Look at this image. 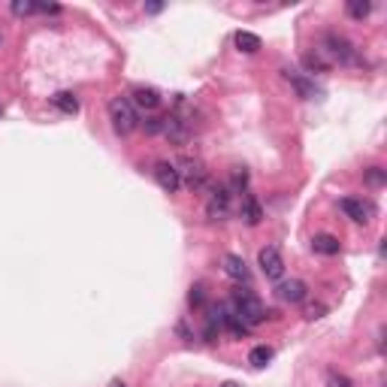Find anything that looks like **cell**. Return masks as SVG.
Returning a JSON list of instances; mask_svg holds the SVG:
<instances>
[{
    "mask_svg": "<svg viewBox=\"0 0 387 387\" xmlns=\"http://www.w3.org/2000/svg\"><path fill=\"white\" fill-rule=\"evenodd\" d=\"M0 116H4V109H0Z\"/></svg>",
    "mask_w": 387,
    "mask_h": 387,
    "instance_id": "28",
    "label": "cell"
},
{
    "mask_svg": "<svg viewBox=\"0 0 387 387\" xmlns=\"http://www.w3.org/2000/svg\"><path fill=\"white\" fill-rule=\"evenodd\" d=\"M224 387H236V384H233V381H227V384H224Z\"/></svg>",
    "mask_w": 387,
    "mask_h": 387,
    "instance_id": "27",
    "label": "cell"
},
{
    "mask_svg": "<svg viewBox=\"0 0 387 387\" xmlns=\"http://www.w3.org/2000/svg\"><path fill=\"white\" fill-rule=\"evenodd\" d=\"M324 58L330 64H342V67H363V58L360 52L354 49V43L345 40L342 33H327L324 37V45H321Z\"/></svg>",
    "mask_w": 387,
    "mask_h": 387,
    "instance_id": "1",
    "label": "cell"
},
{
    "mask_svg": "<svg viewBox=\"0 0 387 387\" xmlns=\"http://www.w3.org/2000/svg\"><path fill=\"white\" fill-rule=\"evenodd\" d=\"M109 387H124V384H121V381H112V384H109Z\"/></svg>",
    "mask_w": 387,
    "mask_h": 387,
    "instance_id": "26",
    "label": "cell"
},
{
    "mask_svg": "<svg viewBox=\"0 0 387 387\" xmlns=\"http://www.w3.org/2000/svg\"><path fill=\"white\" fill-rule=\"evenodd\" d=\"M281 73H284V79H288V82H291L293 88H297V94H300V97H305V100H315L318 94H321V88H318L309 76H303L300 70H291V67H284Z\"/></svg>",
    "mask_w": 387,
    "mask_h": 387,
    "instance_id": "8",
    "label": "cell"
},
{
    "mask_svg": "<svg viewBox=\"0 0 387 387\" xmlns=\"http://www.w3.org/2000/svg\"><path fill=\"white\" fill-rule=\"evenodd\" d=\"M142 128H145V133H161L164 130V116H149L142 121Z\"/></svg>",
    "mask_w": 387,
    "mask_h": 387,
    "instance_id": "20",
    "label": "cell"
},
{
    "mask_svg": "<svg viewBox=\"0 0 387 387\" xmlns=\"http://www.w3.org/2000/svg\"><path fill=\"white\" fill-rule=\"evenodd\" d=\"M164 9V4H145V13H152V16H157Z\"/></svg>",
    "mask_w": 387,
    "mask_h": 387,
    "instance_id": "25",
    "label": "cell"
},
{
    "mask_svg": "<svg viewBox=\"0 0 387 387\" xmlns=\"http://www.w3.org/2000/svg\"><path fill=\"white\" fill-rule=\"evenodd\" d=\"M0 43H4V40H0Z\"/></svg>",
    "mask_w": 387,
    "mask_h": 387,
    "instance_id": "29",
    "label": "cell"
},
{
    "mask_svg": "<svg viewBox=\"0 0 387 387\" xmlns=\"http://www.w3.org/2000/svg\"><path fill=\"white\" fill-rule=\"evenodd\" d=\"M305 281H300V279H291V281H284V284H279V297L284 300V303H303L305 300Z\"/></svg>",
    "mask_w": 387,
    "mask_h": 387,
    "instance_id": "12",
    "label": "cell"
},
{
    "mask_svg": "<svg viewBox=\"0 0 387 387\" xmlns=\"http://www.w3.org/2000/svg\"><path fill=\"white\" fill-rule=\"evenodd\" d=\"M52 103H55V109H61L64 116H76L79 112V100L73 91H58V94L52 97Z\"/></svg>",
    "mask_w": 387,
    "mask_h": 387,
    "instance_id": "15",
    "label": "cell"
},
{
    "mask_svg": "<svg viewBox=\"0 0 387 387\" xmlns=\"http://www.w3.org/2000/svg\"><path fill=\"white\" fill-rule=\"evenodd\" d=\"M206 212H209L212 221H224L227 215L233 212V194H230V188H227V185L212 188L209 191V200H206Z\"/></svg>",
    "mask_w": 387,
    "mask_h": 387,
    "instance_id": "5",
    "label": "cell"
},
{
    "mask_svg": "<svg viewBox=\"0 0 387 387\" xmlns=\"http://www.w3.org/2000/svg\"><path fill=\"white\" fill-rule=\"evenodd\" d=\"M330 384H333V387H354V384H351V381L345 378V375H336V372L330 375Z\"/></svg>",
    "mask_w": 387,
    "mask_h": 387,
    "instance_id": "23",
    "label": "cell"
},
{
    "mask_svg": "<svg viewBox=\"0 0 387 387\" xmlns=\"http://www.w3.org/2000/svg\"><path fill=\"white\" fill-rule=\"evenodd\" d=\"M155 181H157V185H161L167 194H176V191L181 188L176 167L169 164V161H157V164H155Z\"/></svg>",
    "mask_w": 387,
    "mask_h": 387,
    "instance_id": "9",
    "label": "cell"
},
{
    "mask_svg": "<svg viewBox=\"0 0 387 387\" xmlns=\"http://www.w3.org/2000/svg\"><path fill=\"white\" fill-rule=\"evenodd\" d=\"M13 13H16V16H33V13H37V4H21V0H16V4H13Z\"/></svg>",
    "mask_w": 387,
    "mask_h": 387,
    "instance_id": "22",
    "label": "cell"
},
{
    "mask_svg": "<svg viewBox=\"0 0 387 387\" xmlns=\"http://www.w3.org/2000/svg\"><path fill=\"white\" fill-rule=\"evenodd\" d=\"M339 206H342V212L348 215L351 221H357V224H366L372 215H375V206L369 200H360V197H342L339 200Z\"/></svg>",
    "mask_w": 387,
    "mask_h": 387,
    "instance_id": "6",
    "label": "cell"
},
{
    "mask_svg": "<svg viewBox=\"0 0 387 387\" xmlns=\"http://www.w3.org/2000/svg\"><path fill=\"white\" fill-rule=\"evenodd\" d=\"M230 309L242 318V324H248V327H254V324H264L267 321V309H264V303H260L254 293H252V288H236L233 291V297H230Z\"/></svg>",
    "mask_w": 387,
    "mask_h": 387,
    "instance_id": "2",
    "label": "cell"
},
{
    "mask_svg": "<svg viewBox=\"0 0 387 387\" xmlns=\"http://www.w3.org/2000/svg\"><path fill=\"white\" fill-rule=\"evenodd\" d=\"M130 103L133 106H140L145 112H155L157 106H161V91L157 88H145V85H136L130 91Z\"/></svg>",
    "mask_w": 387,
    "mask_h": 387,
    "instance_id": "10",
    "label": "cell"
},
{
    "mask_svg": "<svg viewBox=\"0 0 387 387\" xmlns=\"http://www.w3.org/2000/svg\"><path fill=\"white\" fill-rule=\"evenodd\" d=\"M303 64H305V70H309V73H324V70H330V61L324 58L321 49H315V52L305 55Z\"/></svg>",
    "mask_w": 387,
    "mask_h": 387,
    "instance_id": "17",
    "label": "cell"
},
{
    "mask_svg": "<svg viewBox=\"0 0 387 387\" xmlns=\"http://www.w3.org/2000/svg\"><path fill=\"white\" fill-rule=\"evenodd\" d=\"M224 272L236 281H248V267L239 254H224Z\"/></svg>",
    "mask_w": 387,
    "mask_h": 387,
    "instance_id": "13",
    "label": "cell"
},
{
    "mask_svg": "<svg viewBox=\"0 0 387 387\" xmlns=\"http://www.w3.org/2000/svg\"><path fill=\"white\" fill-rule=\"evenodd\" d=\"M257 264H260V269H264V276L272 279V281H279L284 276V260L279 254V248H272V245L269 248H260Z\"/></svg>",
    "mask_w": 387,
    "mask_h": 387,
    "instance_id": "7",
    "label": "cell"
},
{
    "mask_svg": "<svg viewBox=\"0 0 387 387\" xmlns=\"http://www.w3.org/2000/svg\"><path fill=\"white\" fill-rule=\"evenodd\" d=\"M269 360H272V348L269 345H257V348H252V354H248V363L257 366V369H264Z\"/></svg>",
    "mask_w": 387,
    "mask_h": 387,
    "instance_id": "18",
    "label": "cell"
},
{
    "mask_svg": "<svg viewBox=\"0 0 387 387\" xmlns=\"http://www.w3.org/2000/svg\"><path fill=\"white\" fill-rule=\"evenodd\" d=\"M312 252L333 257V254H339V239L330 236V233H318V236L312 239Z\"/></svg>",
    "mask_w": 387,
    "mask_h": 387,
    "instance_id": "14",
    "label": "cell"
},
{
    "mask_svg": "<svg viewBox=\"0 0 387 387\" xmlns=\"http://www.w3.org/2000/svg\"><path fill=\"white\" fill-rule=\"evenodd\" d=\"M173 167H176V173H179V181H181V185H188L191 191L206 188V181H209V169H206V164H203L200 157H179V161H176Z\"/></svg>",
    "mask_w": 387,
    "mask_h": 387,
    "instance_id": "4",
    "label": "cell"
},
{
    "mask_svg": "<svg viewBox=\"0 0 387 387\" xmlns=\"http://www.w3.org/2000/svg\"><path fill=\"white\" fill-rule=\"evenodd\" d=\"M366 181H369V185H375V188H381L384 185V169L381 167H369L366 169Z\"/></svg>",
    "mask_w": 387,
    "mask_h": 387,
    "instance_id": "21",
    "label": "cell"
},
{
    "mask_svg": "<svg viewBox=\"0 0 387 387\" xmlns=\"http://www.w3.org/2000/svg\"><path fill=\"white\" fill-rule=\"evenodd\" d=\"M372 13V4H369V0H348V16L351 18H366Z\"/></svg>",
    "mask_w": 387,
    "mask_h": 387,
    "instance_id": "19",
    "label": "cell"
},
{
    "mask_svg": "<svg viewBox=\"0 0 387 387\" xmlns=\"http://www.w3.org/2000/svg\"><path fill=\"white\" fill-rule=\"evenodd\" d=\"M200 303H203V284L191 288V305H200Z\"/></svg>",
    "mask_w": 387,
    "mask_h": 387,
    "instance_id": "24",
    "label": "cell"
},
{
    "mask_svg": "<svg viewBox=\"0 0 387 387\" xmlns=\"http://www.w3.org/2000/svg\"><path fill=\"white\" fill-rule=\"evenodd\" d=\"M236 45H239V52L254 55V52H260V37H257V33H248V30H239L236 33Z\"/></svg>",
    "mask_w": 387,
    "mask_h": 387,
    "instance_id": "16",
    "label": "cell"
},
{
    "mask_svg": "<svg viewBox=\"0 0 387 387\" xmlns=\"http://www.w3.org/2000/svg\"><path fill=\"white\" fill-rule=\"evenodd\" d=\"M239 215H242V218H245V224H260V218H264V206H260V203H257V197H254V194H242V203H239Z\"/></svg>",
    "mask_w": 387,
    "mask_h": 387,
    "instance_id": "11",
    "label": "cell"
},
{
    "mask_svg": "<svg viewBox=\"0 0 387 387\" xmlns=\"http://www.w3.org/2000/svg\"><path fill=\"white\" fill-rule=\"evenodd\" d=\"M109 121H112V130L118 136H128L136 130L140 118H136V106L130 103V97H112L109 100Z\"/></svg>",
    "mask_w": 387,
    "mask_h": 387,
    "instance_id": "3",
    "label": "cell"
}]
</instances>
